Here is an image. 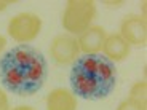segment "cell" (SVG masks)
<instances>
[{"mask_svg":"<svg viewBox=\"0 0 147 110\" xmlns=\"http://www.w3.org/2000/svg\"><path fill=\"white\" fill-rule=\"evenodd\" d=\"M48 64L37 48L18 45L0 59V83L13 94L32 96L47 81Z\"/></svg>","mask_w":147,"mask_h":110,"instance_id":"obj_1","label":"cell"},{"mask_svg":"<svg viewBox=\"0 0 147 110\" xmlns=\"http://www.w3.org/2000/svg\"><path fill=\"white\" fill-rule=\"evenodd\" d=\"M70 86L77 97L86 101L106 99L117 85V67L106 56L83 54L70 70Z\"/></svg>","mask_w":147,"mask_h":110,"instance_id":"obj_2","label":"cell"},{"mask_svg":"<svg viewBox=\"0 0 147 110\" xmlns=\"http://www.w3.org/2000/svg\"><path fill=\"white\" fill-rule=\"evenodd\" d=\"M96 18V3L93 0H69L64 8L61 24L64 30L72 34H78L93 26Z\"/></svg>","mask_w":147,"mask_h":110,"instance_id":"obj_3","label":"cell"},{"mask_svg":"<svg viewBox=\"0 0 147 110\" xmlns=\"http://www.w3.org/2000/svg\"><path fill=\"white\" fill-rule=\"evenodd\" d=\"M42 30V18L30 11H21L8 21L7 32L15 42L26 45L34 42Z\"/></svg>","mask_w":147,"mask_h":110,"instance_id":"obj_4","label":"cell"},{"mask_svg":"<svg viewBox=\"0 0 147 110\" xmlns=\"http://www.w3.org/2000/svg\"><path fill=\"white\" fill-rule=\"evenodd\" d=\"M78 54H80V48L74 35L61 34V35H56L50 43V56L59 66L74 64L78 59Z\"/></svg>","mask_w":147,"mask_h":110,"instance_id":"obj_5","label":"cell"},{"mask_svg":"<svg viewBox=\"0 0 147 110\" xmlns=\"http://www.w3.org/2000/svg\"><path fill=\"white\" fill-rule=\"evenodd\" d=\"M120 34L129 45L146 46L147 43V24L146 18L138 15H128L120 22Z\"/></svg>","mask_w":147,"mask_h":110,"instance_id":"obj_6","label":"cell"},{"mask_svg":"<svg viewBox=\"0 0 147 110\" xmlns=\"http://www.w3.org/2000/svg\"><path fill=\"white\" fill-rule=\"evenodd\" d=\"M107 32L102 26H91L78 35V48L83 54H99Z\"/></svg>","mask_w":147,"mask_h":110,"instance_id":"obj_7","label":"cell"},{"mask_svg":"<svg viewBox=\"0 0 147 110\" xmlns=\"http://www.w3.org/2000/svg\"><path fill=\"white\" fill-rule=\"evenodd\" d=\"M102 53L110 62H121L131 53V45L120 35V34H109L104 40Z\"/></svg>","mask_w":147,"mask_h":110,"instance_id":"obj_8","label":"cell"},{"mask_svg":"<svg viewBox=\"0 0 147 110\" xmlns=\"http://www.w3.org/2000/svg\"><path fill=\"white\" fill-rule=\"evenodd\" d=\"M77 96L66 88H55L47 96V110H77Z\"/></svg>","mask_w":147,"mask_h":110,"instance_id":"obj_9","label":"cell"},{"mask_svg":"<svg viewBox=\"0 0 147 110\" xmlns=\"http://www.w3.org/2000/svg\"><path fill=\"white\" fill-rule=\"evenodd\" d=\"M128 99L134 101L138 104H142V105H147V86L146 81H136V83L131 86L129 89V97Z\"/></svg>","mask_w":147,"mask_h":110,"instance_id":"obj_10","label":"cell"},{"mask_svg":"<svg viewBox=\"0 0 147 110\" xmlns=\"http://www.w3.org/2000/svg\"><path fill=\"white\" fill-rule=\"evenodd\" d=\"M117 110H147V105H142V104H138L131 99H125L118 104Z\"/></svg>","mask_w":147,"mask_h":110,"instance_id":"obj_11","label":"cell"},{"mask_svg":"<svg viewBox=\"0 0 147 110\" xmlns=\"http://www.w3.org/2000/svg\"><path fill=\"white\" fill-rule=\"evenodd\" d=\"M0 110H10V101L3 89L0 88Z\"/></svg>","mask_w":147,"mask_h":110,"instance_id":"obj_12","label":"cell"},{"mask_svg":"<svg viewBox=\"0 0 147 110\" xmlns=\"http://www.w3.org/2000/svg\"><path fill=\"white\" fill-rule=\"evenodd\" d=\"M13 3H15L13 0H0V13H2V11H5L8 7H10V5H13Z\"/></svg>","mask_w":147,"mask_h":110,"instance_id":"obj_13","label":"cell"},{"mask_svg":"<svg viewBox=\"0 0 147 110\" xmlns=\"http://www.w3.org/2000/svg\"><path fill=\"white\" fill-rule=\"evenodd\" d=\"M7 46V38L3 35H0V53L3 51V48Z\"/></svg>","mask_w":147,"mask_h":110,"instance_id":"obj_14","label":"cell"},{"mask_svg":"<svg viewBox=\"0 0 147 110\" xmlns=\"http://www.w3.org/2000/svg\"><path fill=\"white\" fill-rule=\"evenodd\" d=\"M104 5H107V7H121L123 2H104Z\"/></svg>","mask_w":147,"mask_h":110,"instance_id":"obj_15","label":"cell"},{"mask_svg":"<svg viewBox=\"0 0 147 110\" xmlns=\"http://www.w3.org/2000/svg\"><path fill=\"white\" fill-rule=\"evenodd\" d=\"M13 110H35V109H34V107H29V105H18Z\"/></svg>","mask_w":147,"mask_h":110,"instance_id":"obj_16","label":"cell"}]
</instances>
